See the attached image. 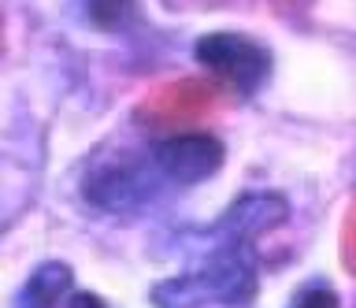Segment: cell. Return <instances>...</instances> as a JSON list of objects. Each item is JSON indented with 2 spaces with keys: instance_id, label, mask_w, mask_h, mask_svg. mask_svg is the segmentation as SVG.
Instances as JSON below:
<instances>
[{
  "instance_id": "cell-1",
  "label": "cell",
  "mask_w": 356,
  "mask_h": 308,
  "mask_svg": "<svg viewBox=\"0 0 356 308\" xmlns=\"http://www.w3.org/2000/svg\"><path fill=\"white\" fill-rule=\"evenodd\" d=\"M289 216L282 193H245L238 197L219 223L211 227L216 249L200 268L175 275L160 286H152L156 308H200V305H230L241 308L256 293V257L252 241L264 230L278 227Z\"/></svg>"
},
{
  "instance_id": "cell-2",
  "label": "cell",
  "mask_w": 356,
  "mask_h": 308,
  "mask_svg": "<svg viewBox=\"0 0 356 308\" xmlns=\"http://www.w3.org/2000/svg\"><path fill=\"white\" fill-rule=\"evenodd\" d=\"M193 56L222 90L238 97L260 93L264 82L271 79V63H275L267 45H260L249 34H234V30H216V34L197 38Z\"/></svg>"
},
{
  "instance_id": "cell-3",
  "label": "cell",
  "mask_w": 356,
  "mask_h": 308,
  "mask_svg": "<svg viewBox=\"0 0 356 308\" xmlns=\"http://www.w3.org/2000/svg\"><path fill=\"white\" fill-rule=\"evenodd\" d=\"M216 108H219V86L204 79H175L145 93L134 108V119L149 130H171V134L182 130L186 134V127L204 123Z\"/></svg>"
},
{
  "instance_id": "cell-4",
  "label": "cell",
  "mask_w": 356,
  "mask_h": 308,
  "mask_svg": "<svg viewBox=\"0 0 356 308\" xmlns=\"http://www.w3.org/2000/svg\"><path fill=\"white\" fill-rule=\"evenodd\" d=\"M227 149L216 134L208 130H186V134H171L152 145V163L163 182L171 186H197L219 175Z\"/></svg>"
},
{
  "instance_id": "cell-5",
  "label": "cell",
  "mask_w": 356,
  "mask_h": 308,
  "mask_svg": "<svg viewBox=\"0 0 356 308\" xmlns=\"http://www.w3.org/2000/svg\"><path fill=\"white\" fill-rule=\"evenodd\" d=\"M71 282H74V275H71L67 264H56V260L41 264V268L30 275V282H26L30 308H56L63 293H71Z\"/></svg>"
},
{
  "instance_id": "cell-6",
  "label": "cell",
  "mask_w": 356,
  "mask_h": 308,
  "mask_svg": "<svg viewBox=\"0 0 356 308\" xmlns=\"http://www.w3.org/2000/svg\"><path fill=\"white\" fill-rule=\"evenodd\" d=\"M82 8L89 12V23H97V26H119L122 19L134 12V0H82Z\"/></svg>"
},
{
  "instance_id": "cell-7",
  "label": "cell",
  "mask_w": 356,
  "mask_h": 308,
  "mask_svg": "<svg viewBox=\"0 0 356 308\" xmlns=\"http://www.w3.org/2000/svg\"><path fill=\"white\" fill-rule=\"evenodd\" d=\"M289 308H338V290L327 282H312L297 293V301Z\"/></svg>"
},
{
  "instance_id": "cell-8",
  "label": "cell",
  "mask_w": 356,
  "mask_h": 308,
  "mask_svg": "<svg viewBox=\"0 0 356 308\" xmlns=\"http://www.w3.org/2000/svg\"><path fill=\"white\" fill-rule=\"evenodd\" d=\"M341 264L349 275H356V201L349 204L345 223H341Z\"/></svg>"
},
{
  "instance_id": "cell-9",
  "label": "cell",
  "mask_w": 356,
  "mask_h": 308,
  "mask_svg": "<svg viewBox=\"0 0 356 308\" xmlns=\"http://www.w3.org/2000/svg\"><path fill=\"white\" fill-rule=\"evenodd\" d=\"M67 308H108V301H104V297H97V293H71Z\"/></svg>"
},
{
  "instance_id": "cell-10",
  "label": "cell",
  "mask_w": 356,
  "mask_h": 308,
  "mask_svg": "<svg viewBox=\"0 0 356 308\" xmlns=\"http://www.w3.org/2000/svg\"><path fill=\"white\" fill-rule=\"evenodd\" d=\"M275 4H282V8H305L308 0H275Z\"/></svg>"
}]
</instances>
